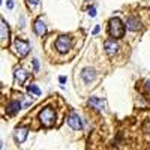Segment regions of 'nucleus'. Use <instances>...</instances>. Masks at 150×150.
<instances>
[{
  "instance_id": "nucleus-5",
  "label": "nucleus",
  "mask_w": 150,
  "mask_h": 150,
  "mask_svg": "<svg viewBox=\"0 0 150 150\" xmlns=\"http://www.w3.org/2000/svg\"><path fill=\"white\" fill-rule=\"evenodd\" d=\"M68 125L75 131H80L83 128V122H81V119H80V116L77 114V112H72V114L68 117Z\"/></svg>"
},
{
  "instance_id": "nucleus-1",
  "label": "nucleus",
  "mask_w": 150,
  "mask_h": 150,
  "mask_svg": "<svg viewBox=\"0 0 150 150\" xmlns=\"http://www.w3.org/2000/svg\"><path fill=\"white\" fill-rule=\"evenodd\" d=\"M39 120H41V123L44 125V126L50 128V126L54 123V120H56V112H54V110L50 108V107H45V108L39 112Z\"/></svg>"
},
{
  "instance_id": "nucleus-16",
  "label": "nucleus",
  "mask_w": 150,
  "mask_h": 150,
  "mask_svg": "<svg viewBox=\"0 0 150 150\" xmlns=\"http://www.w3.org/2000/svg\"><path fill=\"white\" fill-rule=\"evenodd\" d=\"M89 15H90V17H95V15H96V9H95L93 6L89 9Z\"/></svg>"
},
{
  "instance_id": "nucleus-6",
  "label": "nucleus",
  "mask_w": 150,
  "mask_h": 150,
  "mask_svg": "<svg viewBox=\"0 0 150 150\" xmlns=\"http://www.w3.org/2000/svg\"><path fill=\"white\" fill-rule=\"evenodd\" d=\"M0 29H2V47L5 48L9 42V29H8V24L5 20H2V26H0Z\"/></svg>"
},
{
  "instance_id": "nucleus-22",
  "label": "nucleus",
  "mask_w": 150,
  "mask_h": 150,
  "mask_svg": "<svg viewBox=\"0 0 150 150\" xmlns=\"http://www.w3.org/2000/svg\"><path fill=\"white\" fill-rule=\"evenodd\" d=\"M147 89L150 90V81H147Z\"/></svg>"
},
{
  "instance_id": "nucleus-20",
  "label": "nucleus",
  "mask_w": 150,
  "mask_h": 150,
  "mask_svg": "<svg viewBox=\"0 0 150 150\" xmlns=\"http://www.w3.org/2000/svg\"><path fill=\"white\" fill-rule=\"evenodd\" d=\"M59 81H60V83H65V81H66V78H65V77H60V78H59Z\"/></svg>"
},
{
  "instance_id": "nucleus-9",
  "label": "nucleus",
  "mask_w": 150,
  "mask_h": 150,
  "mask_svg": "<svg viewBox=\"0 0 150 150\" xmlns=\"http://www.w3.org/2000/svg\"><path fill=\"white\" fill-rule=\"evenodd\" d=\"M27 78H29V74L24 71V69H17V71H15V81H17L18 84H23Z\"/></svg>"
},
{
  "instance_id": "nucleus-21",
  "label": "nucleus",
  "mask_w": 150,
  "mask_h": 150,
  "mask_svg": "<svg viewBox=\"0 0 150 150\" xmlns=\"http://www.w3.org/2000/svg\"><path fill=\"white\" fill-rule=\"evenodd\" d=\"M98 32H99V26H98V27H95V30H93V33H95V35H96V33H98Z\"/></svg>"
},
{
  "instance_id": "nucleus-3",
  "label": "nucleus",
  "mask_w": 150,
  "mask_h": 150,
  "mask_svg": "<svg viewBox=\"0 0 150 150\" xmlns=\"http://www.w3.org/2000/svg\"><path fill=\"white\" fill-rule=\"evenodd\" d=\"M71 47H72V41H71L69 36L62 35V36L57 38V41H56V48H57L59 53H66Z\"/></svg>"
},
{
  "instance_id": "nucleus-4",
  "label": "nucleus",
  "mask_w": 150,
  "mask_h": 150,
  "mask_svg": "<svg viewBox=\"0 0 150 150\" xmlns=\"http://www.w3.org/2000/svg\"><path fill=\"white\" fill-rule=\"evenodd\" d=\"M14 48H15V53L20 56V57H24L27 53H29V44L26 42V41H20V39H17L15 42H14Z\"/></svg>"
},
{
  "instance_id": "nucleus-7",
  "label": "nucleus",
  "mask_w": 150,
  "mask_h": 150,
  "mask_svg": "<svg viewBox=\"0 0 150 150\" xmlns=\"http://www.w3.org/2000/svg\"><path fill=\"white\" fill-rule=\"evenodd\" d=\"M27 134H29V129L27 128H17L15 129V140L18 143H24L27 138Z\"/></svg>"
},
{
  "instance_id": "nucleus-18",
  "label": "nucleus",
  "mask_w": 150,
  "mask_h": 150,
  "mask_svg": "<svg viewBox=\"0 0 150 150\" xmlns=\"http://www.w3.org/2000/svg\"><path fill=\"white\" fill-rule=\"evenodd\" d=\"M8 8H9V9L14 8V2H12V0H8Z\"/></svg>"
},
{
  "instance_id": "nucleus-12",
  "label": "nucleus",
  "mask_w": 150,
  "mask_h": 150,
  "mask_svg": "<svg viewBox=\"0 0 150 150\" xmlns=\"http://www.w3.org/2000/svg\"><path fill=\"white\" fill-rule=\"evenodd\" d=\"M81 78L84 80V83H90L95 78V71L93 69H84L81 72Z\"/></svg>"
},
{
  "instance_id": "nucleus-10",
  "label": "nucleus",
  "mask_w": 150,
  "mask_h": 150,
  "mask_svg": "<svg viewBox=\"0 0 150 150\" xmlns=\"http://www.w3.org/2000/svg\"><path fill=\"white\" fill-rule=\"evenodd\" d=\"M20 108H21L20 101H14V102H11V104L6 107V111H8V114L14 116V114H17V112L20 111Z\"/></svg>"
},
{
  "instance_id": "nucleus-17",
  "label": "nucleus",
  "mask_w": 150,
  "mask_h": 150,
  "mask_svg": "<svg viewBox=\"0 0 150 150\" xmlns=\"http://www.w3.org/2000/svg\"><path fill=\"white\" fill-rule=\"evenodd\" d=\"M33 68H35V71L38 72V69H39V65H38V60H33Z\"/></svg>"
},
{
  "instance_id": "nucleus-19",
  "label": "nucleus",
  "mask_w": 150,
  "mask_h": 150,
  "mask_svg": "<svg viewBox=\"0 0 150 150\" xmlns=\"http://www.w3.org/2000/svg\"><path fill=\"white\" fill-rule=\"evenodd\" d=\"M29 2H30L32 5H38V3H39V0H29Z\"/></svg>"
},
{
  "instance_id": "nucleus-14",
  "label": "nucleus",
  "mask_w": 150,
  "mask_h": 150,
  "mask_svg": "<svg viewBox=\"0 0 150 150\" xmlns=\"http://www.w3.org/2000/svg\"><path fill=\"white\" fill-rule=\"evenodd\" d=\"M35 32H36L38 35H39V36L45 35L47 29H45V24H44V21H42V20H36V23H35Z\"/></svg>"
},
{
  "instance_id": "nucleus-11",
  "label": "nucleus",
  "mask_w": 150,
  "mask_h": 150,
  "mask_svg": "<svg viewBox=\"0 0 150 150\" xmlns=\"http://www.w3.org/2000/svg\"><path fill=\"white\" fill-rule=\"evenodd\" d=\"M89 105H92L96 110H104L105 108V102L102 99H98V98H90L89 99Z\"/></svg>"
},
{
  "instance_id": "nucleus-13",
  "label": "nucleus",
  "mask_w": 150,
  "mask_h": 150,
  "mask_svg": "<svg viewBox=\"0 0 150 150\" xmlns=\"http://www.w3.org/2000/svg\"><path fill=\"white\" fill-rule=\"evenodd\" d=\"M126 27L129 30H138L140 29V21L137 18H134V17H131V18L126 20Z\"/></svg>"
},
{
  "instance_id": "nucleus-2",
  "label": "nucleus",
  "mask_w": 150,
  "mask_h": 150,
  "mask_svg": "<svg viewBox=\"0 0 150 150\" xmlns=\"http://www.w3.org/2000/svg\"><path fill=\"white\" fill-rule=\"evenodd\" d=\"M110 33L112 38H122L125 35V26L119 18H111L110 20Z\"/></svg>"
},
{
  "instance_id": "nucleus-8",
  "label": "nucleus",
  "mask_w": 150,
  "mask_h": 150,
  "mask_svg": "<svg viewBox=\"0 0 150 150\" xmlns=\"http://www.w3.org/2000/svg\"><path fill=\"white\" fill-rule=\"evenodd\" d=\"M104 47H105V51H107V54H110V56L116 54V53H117V48H119L117 42H114L112 39H111V41H105Z\"/></svg>"
},
{
  "instance_id": "nucleus-15",
  "label": "nucleus",
  "mask_w": 150,
  "mask_h": 150,
  "mask_svg": "<svg viewBox=\"0 0 150 150\" xmlns=\"http://www.w3.org/2000/svg\"><path fill=\"white\" fill-rule=\"evenodd\" d=\"M27 89H29V92H32V93H35L36 96H39V95H41V90H39V89H38V87H36L35 84H30V86L27 87Z\"/></svg>"
}]
</instances>
